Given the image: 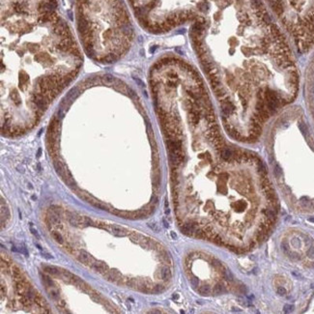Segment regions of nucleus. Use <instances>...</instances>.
Here are the masks:
<instances>
[{"mask_svg": "<svg viewBox=\"0 0 314 314\" xmlns=\"http://www.w3.org/2000/svg\"><path fill=\"white\" fill-rule=\"evenodd\" d=\"M51 235H52V237H53V239H54L58 244H62L64 243V240H63L62 235H61V234L59 233V232L53 231V232H51Z\"/></svg>", "mask_w": 314, "mask_h": 314, "instance_id": "nucleus-12", "label": "nucleus"}, {"mask_svg": "<svg viewBox=\"0 0 314 314\" xmlns=\"http://www.w3.org/2000/svg\"><path fill=\"white\" fill-rule=\"evenodd\" d=\"M308 221H311V222H314V218H309V219H308Z\"/></svg>", "mask_w": 314, "mask_h": 314, "instance_id": "nucleus-27", "label": "nucleus"}, {"mask_svg": "<svg viewBox=\"0 0 314 314\" xmlns=\"http://www.w3.org/2000/svg\"><path fill=\"white\" fill-rule=\"evenodd\" d=\"M161 276L162 280L168 281L171 278V271L167 266H162L161 269Z\"/></svg>", "mask_w": 314, "mask_h": 314, "instance_id": "nucleus-7", "label": "nucleus"}, {"mask_svg": "<svg viewBox=\"0 0 314 314\" xmlns=\"http://www.w3.org/2000/svg\"><path fill=\"white\" fill-rule=\"evenodd\" d=\"M100 228H103L104 230H107L108 232H110L111 234H113L116 237H125V236L128 235V230L125 229V228L118 226L116 224H107V223H99Z\"/></svg>", "mask_w": 314, "mask_h": 314, "instance_id": "nucleus-1", "label": "nucleus"}, {"mask_svg": "<svg viewBox=\"0 0 314 314\" xmlns=\"http://www.w3.org/2000/svg\"><path fill=\"white\" fill-rule=\"evenodd\" d=\"M50 209L52 210V212H53V213H54L55 215L58 216V217H60V216L62 215V212H63V211H62V209H61V208L58 207V206L53 205V206L50 207Z\"/></svg>", "mask_w": 314, "mask_h": 314, "instance_id": "nucleus-14", "label": "nucleus"}, {"mask_svg": "<svg viewBox=\"0 0 314 314\" xmlns=\"http://www.w3.org/2000/svg\"><path fill=\"white\" fill-rule=\"evenodd\" d=\"M223 275L227 280H233V275H232L231 272H229L228 270H225L223 272Z\"/></svg>", "mask_w": 314, "mask_h": 314, "instance_id": "nucleus-15", "label": "nucleus"}, {"mask_svg": "<svg viewBox=\"0 0 314 314\" xmlns=\"http://www.w3.org/2000/svg\"><path fill=\"white\" fill-rule=\"evenodd\" d=\"M181 230L184 234L186 235H193L195 234V232L197 230V223L194 221H189L186 222L184 225L181 227Z\"/></svg>", "mask_w": 314, "mask_h": 314, "instance_id": "nucleus-4", "label": "nucleus"}, {"mask_svg": "<svg viewBox=\"0 0 314 314\" xmlns=\"http://www.w3.org/2000/svg\"><path fill=\"white\" fill-rule=\"evenodd\" d=\"M152 201H153V202H155V203H157V202H158V198H157V196H153V197H152Z\"/></svg>", "mask_w": 314, "mask_h": 314, "instance_id": "nucleus-24", "label": "nucleus"}, {"mask_svg": "<svg viewBox=\"0 0 314 314\" xmlns=\"http://www.w3.org/2000/svg\"><path fill=\"white\" fill-rule=\"evenodd\" d=\"M125 285L130 288H136L137 286V280L134 278H127L125 281Z\"/></svg>", "mask_w": 314, "mask_h": 314, "instance_id": "nucleus-11", "label": "nucleus"}, {"mask_svg": "<svg viewBox=\"0 0 314 314\" xmlns=\"http://www.w3.org/2000/svg\"><path fill=\"white\" fill-rule=\"evenodd\" d=\"M171 235H172V237H173L174 239H175V238H176V237H177V236H176V235H175V234L173 233V232H171Z\"/></svg>", "mask_w": 314, "mask_h": 314, "instance_id": "nucleus-26", "label": "nucleus"}, {"mask_svg": "<svg viewBox=\"0 0 314 314\" xmlns=\"http://www.w3.org/2000/svg\"><path fill=\"white\" fill-rule=\"evenodd\" d=\"M198 291H199V293H200V295L208 296V295H210L211 289H210L209 286H208V285H203V286H201L200 288L198 289Z\"/></svg>", "mask_w": 314, "mask_h": 314, "instance_id": "nucleus-13", "label": "nucleus"}, {"mask_svg": "<svg viewBox=\"0 0 314 314\" xmlns=\"http://www.w3.org/2000/svg\"><path fill=\"white\" fill-rule=\"evenodd\" d=\"M164 221V227H168V223H167L166 221H165V219H164V221Z\"/></svg>", "mask_w": 314, "mask_h": 314, "instance_id": "nucleus-25", "label": "nucleus"}, {"mask_svg": "<svg viewBox=\"0 0 314 314\" xmlns=\"http://www.w3.org/2000/svg\"><path fill=\"white\" fill-rule=\"evenodd\" d=\"M77 260H78L81 264L87 265V266H91V265L95 262V259H94L92 256L85 250L79 251L78 255H77Z\"/></svg>", "mask_w": 314, "mask_h": 314, "instance_id": "nucleus-3", "label": "nucleus"}, {"mask_svg": "<svg viewBox=\"0 0 314 314\" xmlns=\"http://www.w3.org/2000/svg\"><path fill=\"white\" fill-rule=\"evenodd\" d=\"M90 268L93 269L95 272L100 273V274H101V275L105 274V273L109 270V268H108V266L107 264H104L103 262H97V261H95V262L91 265Z\"/></svg>", "mask_w": 314, "mask_h": 314, "instance_id": "nucleus-5", "label": "nucleus"}, {"mask_svg": "<svg viewBox=\"0 0 314 314\" xmlns=\"http://www.w3.org/2000/svg\"><path fill=\"white\" fill-rule=\"evenodd\" d=\"M264 213H265V215H266V217L268 218V219H270L272 222L275 221V217H276V210H275L274 208H268V209L264 211Z\"/></svg>", "mask_w": 314, "mask_h": 314, "instance_id": "nucleus-9", "label": "nucleus"}, {"mask_svg": "<svg viewBox=\"0 0 314 314\" xmlns=\"http://www.w3.org/2000/svg\"><path fill=\"white\" fill-rule=\"evenodd\" d=\"M31 231H32V233H33V235H35L38 239H40V236H39V234H38L37 230H35V229H33V228L31 227Z\"/></svg>", "mask_w": 314, "mask_h": 314, "instance_id": "nucleus-22", "label": "nucleus"}, {"mask_svg": "<svg viewBox=\"0 0 314 314\" xmlns=\"http://www.w3.org/2000/svg\"><path fill=\"white\" fill-rule=\"evenodd\" d=\"M44 271L50 274L51 275H61V270L54 266H44Z\"/></svg>", "mask_w": 314, "mask_h": 314, "instance_id": "nucleus-8", "label": "nucleus"}, {"mask_svg": "<svg viewBox=\"0 0 314 314\" xmlns=\"http://www.w3.org/2000/svg\"><path fill=\"white\" fill-rule=\"evenodd\" d=\"M173 298L174 299H178V295H173Z\"/></svg>", "mask_w": 314, "mask_h": 314, "instance_id": "nucleus-28", "label": "nucleus"}, {"mask_svg": "<svg viewBox=\"0 0 314 314\" xmlns=\"http://www.w3.org/2000/svg\"><path fill=\"white\" fill-rule=\"evenodd\" d=\"M213 293L215 295H221L223 293H226V289L221 283H218L215 285V287L213 289Z\"/></svg>", "mask_w": 314, "mask_h": 314, "instance_id": "nucleus-10", "label": "nucleus"}, {"mask_svg": "<svg viewBox=\"0 0 314 314\" xmlns=\"http://www.w3.org/2000/svg\"><path fill=\"white\" fill-rule=\"evenodd\" d=\"M164 290V287L161 284H158L154 287V292H156V293H161Z\"/></svg>", "mask_w": 314, "mask_h": 314, "instance_id": "nucleus-16", "label": "nucleus"}, {"mask_svg": "<svg viewBox=\"0 0 314 314\" xmlns=\"http://www.w3.org/2000/svg\"><path fill=\"white\" fill-rule=\"evenodd\" d=\"M105 279L110 281V282H117V280L121 277V275L119 272H117L116 270H108L105 274L103 275Z\"/></svg>", "mask_w": 314, "mask_h": 314, "instance_id": "nucleus-6", "label": "nucleus"}, {"mask_svg": "<svg viewBox=\"0 0 314 314\" xmlns=\"http://www.w3.org/2000/svg\"><path fill=\"white\" fill-rule=\"evenodd\" d=\"M277 294H278V295H280V296H284V295H286V293H287V291H286V289H285V288H283V287H278V288H277Z\"/></svg>", "mask_w": 314, "mask_h": 314, "instance_id": "nucleus-18", "label": "nucleus"}, {"mask_svg": "<svg viewBox=\"0 0 314 314\" xmlns=\"http://www.w3.org/2000/svg\"><path fill=\"white\" fill-rule=\"evenodd\" d=\"M293 244H294L295 246H300V241L298 239H294L293 240Z\"/></svg>", "mask_w": 314, "mask_h": 314, "instance_id": "nucleus-23", "label": "nucleus"}, {"mask_svg": "<svg viewBox=\"0 0 314 314\" xmlns=\"http://www.w3.org/2000/svg\"><path fill=\"white\" fill-rule=\"evenodd\" d=\"M293 308H294V307H293V305H288V304H286V305L284 307V311H285V312H290Z\"/></svg>", "mask_w": 314, "mask_h": 314, "instance_id": "nucleus-21", "label": "nucleus"}, {"mask_svg": "<svg viewBox=\"0 0 314 314\" xmlns=\"http://www.w3.org/2000/svg\"><path fill=\"white\" fill-rule=\"evenodd\" d=\"M148 226L154 231H158V227L156 223H148Z\"/></svg>", "mask_w": 314, "mask_h": 314, "instance_id": "nucleus-19", "label": "nucleus"}, {"mask_svg": "<svg viewBox=\"0 0 314 314\" xmlns=\"http://www.w3.org/2000/svg\"><path fill=\"white\" fill-rule=\"evenodd\" d=\"M68 221L74 226H84V217L79 216L73 212H67L66 213Z\"/></svg>", "mask_w": 314, "mask_h": 314, "instance_id": "nucleus-2", "label": "nucleus"}, {"mask_svg": "<svg viewBox=\"0 0 314 314\" xmlns=\"http://www.w3.org/2000/svg\"><path fill=\"white\" fill-rule=\"evenodd\" d=\"M190 284L193 285V287L196 288L199 284V280L196 278V277H193V278H190Z\"/></svg>", "mask_w": 314, "mask_h": 314, "instance_id": "nucleus-17", "label": "nucleus"}, {"mask_svg": "<svg viewBox=\"0 0 314 314\" xmlns=\"http://www.w3.org/2000/svg\"><path fill=\"white\" fill-rule=\"evenodd\" d=\"M307 255H308L310 258H314V247H311L308 250V251H307Z\"/></svg>", "mask_w": 314, "mask_h": 314, "instance_id": "nucleus-20", "label": "nucleus"}]
</instances>
